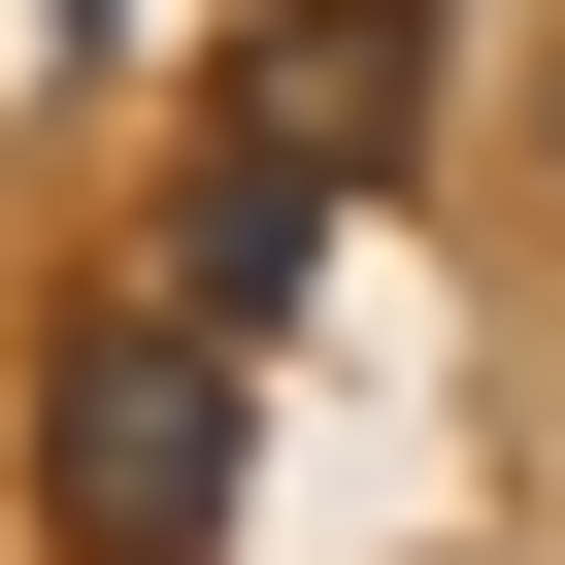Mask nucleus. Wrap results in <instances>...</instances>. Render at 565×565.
Here are the masks:
<instances>
[{
	"mask_svg": "<svg viewBox=\"0 0 565 565\" xmlns=\"http://www.w3.org/2000/svg\"><path fill=\"white\" fill-rule=\"evenodd\" d=\"M34 532H67V565H200V532H233V333H200V300H67Z\"/></svg>",
	"mask_w": 565,
	"mask_h": 565,
	"instance_id": "nucleus-1",
	"label": "nucleus"
},
{
	"mask_svg": "<svg viewBox=\"0 0 565 565\" xmlns=\"http://www.w3.org/2000/svg\"><path fill=\"white\" fill-rule=\"evenodd\" d=\"M532 167H565V67H532Z\"/></svg>",
	"mask_w": 565,
	"mask_h": 565,
	"instance_id": "nucleus-4",
	"label": "nucleus"
},
{
	"mask_svg": "<svg viewBox=\"0 0 565 565\" xmlns=\"http://www.w3.org/2000/svg\"><path fill=\"white\" fill-rule=\"evenodd\" d=\"M233 134L300 167V200L399 167V134H433V0H266V34H233Z\"/></svg>",
	"mask_w": 565,
	"mask_h": 565,
	"instance_id": "nucleus-2",
	"label": "nucleus"
},
{
	"mask_svg": "<svg viewBox=\"0 0 565 565\" xmlns=\"http://www.w3.org/2000/svg\"><path fill=\"white\" fill-rule=\"evenodd\" d=\"M167 300H200V333H266V300H300V167H266V134L167 200Z\"/></svg>",
	"mask_w": 565,
	"mask_h": 565,
	"instance_id": "nucleus-3",
	"label": "nucleus"
}]
</instances>
